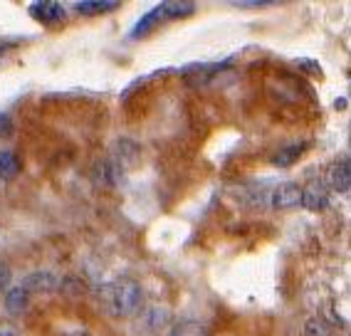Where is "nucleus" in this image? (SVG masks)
<instances>
[{"instance_id": "17", "label": "nucleus", "mask_w": 351, "mask_h": 336, "mask_svg": "<svg viewBox=\"0 0 351 336\" xmlns=\"http://www.w3.org/2000/svg\"><path fill=\"white\" fill-rule=\"evenodd\" d=\"M62 287H64V289H62L64 294H67V292L69 294H82V292H84V285H82L80 280H72V277H69V280H64Z\"/></svg>"}, {"instance_id": "14", "label": "nucleus", "mask_w": 351, "mask_h": 336, "mask_svg": "<svg viewBox=\"0 0 351 336\" xmlns=\"http://www.w3.org/2000/svg\"><path fill=\"white\" fill-rule=\"evenodd\" d=\"M119 3H75V10H80L82 15H99L109 13V10H117Z\"/></svg>"}, {"instance_id": "20", "label": "nucleus", "mask_w": 351, "mask_h": 336, "mask_svg": "<svg viewBox=\"0 0 351 336\" xmlns=\"http://www.w3.org/2000/svg\"><path fill=\"white\" fill-rule=\"evenodd\" d=\"M10 129H13V121H10V117H8V114H0V136L10 134Z\"/></svg>"}, {"instance_id": "8", "label": "nucleus", "mask_w": 351, "mask_h": 336, "mask_svg": "<svg viewBox=\"0 0 351 336\" xmlns=\"http://www.w3.org/2000/svg\"><path fill=\"white\" fill-rule=\"evenodd\" d=\"M30 13L35 15L40 23H47V25H52V23L64 18L62 5H57V3H32Z\"/></svg>"}, {"instance_id": "19", "label": "nucleus", "mask_w": 351, "mask_h": 336, "mask_svg": "<svg viewBox=\"0 0 351 336\" xmlns=\"http://www.w3.org/2000/svg\"><path fill=\"white\" fill-rule=\"evenodd\" d=\"M0 336H18V326H15V322L3 319V322H0Z\"/></svg>"}, {"instance_id": "2", "label": "nucleus", "mask_w": 351, "mask_h": 336, "mask_svg": "<svg viewBox=\"0 0 351 336\" xmlns=\"http://www.w3.org/2000/svg\"><path fill=\"white\" fill-rule=\"evenodd\" d=\"M166 324H169V309H163V307H149L138 314L136 319V329L141 334H158L161 329H166Z\"/></svg>"}, {"instance_id": "16", "label": "nucleus", "mask_w": 351, "mask_h": 336, "mask_svg": "<svg viewBox=\"0 0 351 336\" xmlns=\"http://www.w3.org/2000/svg\"><path fill=\"white\" fill-rule=\"evenodd\" d=\"M10 280H13V272L5 262H0V292H8L10 289Z\"/></svg>"}, {"instance_id": "9", "label": "nucleus", "mask_w": 351, "mask_h": 336, "mask_svg": "<svg viewBox=\"0 0 351 336\" xmlns=\"http://www.w3.org/2000/svg\"><path fill=\"white\" fill-rule=\"evenodd\" d=\"M169 336H208L206 326L195 319H181V322L171 324Z\"/></svg>"}, {"instance_id": "11", "label": "nucleus", "mask_w": 351, "mask_h": 336, "mask_svg": "<svg viewBox=\"0 0 351 336\" xmlns=\"http://www.w3.org/2000/svg\"><path fill=\"white\" fill-rule=\"evenodd\" d=\"M20 171H23V163H20L18 156H15L13 151H0V178L10 181Z\"/></svg>"}, {"instance_id": "13", "label": "nucleus", "mask_w": 351, "mask_h": 336, "mask_svg": "<svg viewBox=\"0 0 351 336\" xmlns=\"http://www.w3.org/2000/svg\"><path fill=\"white\" fill-rule=\"evenodd\" d=\"M163 18H186V15L195 13L193 3H163L161 5Z\"/></svg>"}, {"instance_id": "12", "label": "nucleus", "mask_w": 351, "mask_h": 336, "mask_svg": "<svg viewBox=\"0 0 351 336\" xmlns=\"http://www.w3.org/2000/svg\"><path fill=\"white\" fill-rule=\"evenodd\" d=\"M304 149H307V143H304V141L289 143V146H285L282 151H277L275 158H272V163H275V166H292V163H295L297 158L304 154Z\"/></svg>"}, {"instance_id": "1", "label": "nucleus", "mask_w": 351, "mask_h": 336, "mask_svg": "<svg viewBox=\"0 0 351 336\" xmlns=\"http://www.w3.org/2000/svg\"><path fill=\"white\" fill-rule=\"evenodd\" d=\"M141 302H144V292H141L138 282L134 280L114 282L107 289V294H104V304H107L109 314L119 319L138 314L141 311Z\"/></svg>"}, {"instance_id": "18", "label": "nucleus", "mask_w": 351, "mask_h": 336, "mask_svg": "<svg viewBox=\"0 0 351 336\" xmlns=\"http://www.w3.org/2000/svg\"><path fill=\"white\" fill-rule=\"evenodd\" d=\"M235 8H267V5H272L270 0H235L232 3Z\"/></svg>"}, {"instance_id": "4", "label": "nucleus", "mask_w": 351, "mask_h": 336, "mask_svg": "<svg viewBox=\"0 0 351 336\" xmlns=\"http://www.w3.org/2000/svg\"><path fill=\"white\" fill-rule=\"evenodd\" d=\"M302 206V188L292 181H285L272 191V208L275 211H289Z\"/></svg>"}, {"instance_id": "7", "label": "nucleus", "mask_w": 351, "mask_h": 336, "mask_svg": "<svg viewBox=\"0 0 351 336\" xmlns=\"http://www.w3.org/2000/svg\"><path fill=\"white\" fill-rule=\"evenodd\" d=\"M27 304H30V292H27L23 285L10 287V289L5 292V309L10 311L13 317L23 314V311L27 309Z\"/></svg>"}, {"instance_id": "5", "label": "nucleus", "mask_w": 351, "mask_h": 336, "mask_svg": "<svg viewBox=\"0 0 351 336\" xmlns=\"http://www.w3.org/2000/svg\"><path fill=\"white\" fill-rule=\"evenodd\" d=\"M326 188L329 186L322 181H312L307 188H302V206L312 213L326 211V206H329V191Z\"/></svg>"}, {"instance_id": "15", "label": "nucleus", "mask_w": 351, "mask_h": 336, "mask_svg": "<svg viewBox=\"0 0 351 336\" xmlns=\"http://www.w3.org/2000/svg\"><path fill=\"white\" fill-rule=\"evenodd\" d=\"M304 336H332V324L322 317H314L304 324Z\"/></svg>"}, {"instance_id": "3", "label": "nucleus", "mask_w": 351, "mask_h": 336, "mask_svg": "<svg viewBox=\"0 0 351 336\" xmlns=\"http://www.w3.org/2000/svg\"><path fill=\"white\" fill-rule=\"evenodd\" d=\"M326 186L337 191V193H349L351 191V156L341 158L326 171Z\"/></svg>"}, {"instance_id": "6", "label": "nucleus", "mask_w": 351, "mask_h": 336, "mask_svg": "<svg viewBox=\"0 0 351 336\" xmlns=\"http://www.w3.org/2000/svg\"><path fill=\"white\" fill-rule=\"evenodd\" d=\"M57 277L52 272H47V269H40V272H32L27 274L25 280H23V287H25L30 294H45V292H52V289H57Z\"/></svg>"}, {"instance_id": "10", "label": "nucleus", "mask_w": 351, "mask_h": 336, "mask_svg": "<svg viewBox=\"0 0 351 336\" xmlns=\"http://www.w3.org/2000/svg\"><path fill=\"white\" fill-rule=\"evenodd\" d=\"M163 20V10H161V5L158 8H154V10H151V13H146L144 18L138 20L136 25H134V30H132V38H144L146 32H151L154 30V27L158 25V23H161Z\"/></svg>"}]
</instances>
